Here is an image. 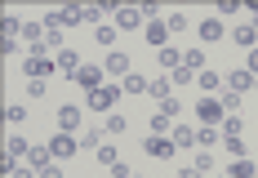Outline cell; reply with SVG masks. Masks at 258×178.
I'll list each match as a JSON object with an SVG mask.
<instances>
[{
    "label": "cell",
    "instance_id": "1",
    "mask_svg": "<svg viewBox=\"0 0 258 178\" xmlns=\"http://www.w3.org/2000/svg\"><path fill=\"white\" fill-rule=\"evenodd\" d=\"M196 121H201V125H223V121H227V111H223V102L209 94V98L196 102Z\"/></svg>",
    "mask_w": 258,
    "mask_h": 178
},
{
    "label": "cell",
    "instance_id": "2",
    "mask_svg": "<svg viewBox=\"0 0 258 178\" xmlns=\"http://www.w3.org/2000/svg\"><path fill=\"white\" fill-rule=\"evenodd\" d=\"M143 152H147V156H156V160H169V156L178 152V147H174V138H169V134H147Z\"/></svg>",
    "mask_w": 258,
    "mask_h": 178
},
{
    "label": "cell",
    "instance_id": "3",
    "mask_svg": "<svg viewBox=\"0 0 258 178\" xmlns=\"http://www.w3.org/2000/svg\"><path fill=\"white\" fill-rule=\"evenodd\" d=\"M49 152H53V160H67V156H76V152H80V138H76V134H62V129H58V134L49 138Z\"/></svg>",
    "mask_w": 258,
    "mask_h": 178
},
{
    "label": "cell",
    "instance_id": "4",
    "mask_svg": "<svg viewBox=\"0 0 258 178\" xmlns=\"http://www.w3.org/2000/svg\"><path fill=\"white\" fill-rule=\"evenodd\" d=\"M111 14H116V27H120V31H134V27L147 23V14H143L138 5H120V9H111Z\"/></svg>",
    "mask_w": 258,
    "mask_h": 178
},
{
    "label": "cell",
    "instance_id": "5",
    "mask_svg": "<svg viewBox=\"0 0 258 178\" xmlns=\"http://www.w3.org/2000/svg\"><path fill=\"white\" fill-rule=\"evenodd\" d=\"M120 94H125V89H116V85H103V89H94V94H89V107H94V111H111V107L120 102Z\"/></svg>",
    "mask_w": 258,
    "mask_h": 178
},
{
    "label": "cell",
    "instance_id": "6",
    "mask_svg": "<svg viewBox=\"0 0 258 178\" xmlns=\"http://www.w3.org/2000/svg\"><path fill=\"white\" fill-rule=\"evenodd\" d=\"M85 89V94H94V89H103V67H89V63H80V72L72 76Z\"/></svg>",
    "mask_w": 258,
    "mask_h": 178
},
{
    "label": "cell",
    "instance_id": "7",
    "mask_svg": "<svg viewBox=\"0 0 258 178\" xmlns=\"http://www.w3.org/2000/svg\"><path fill=\"white\" fill-rule=\"evenodd\" d=\"M23 72H27V80H49V72H58V63L53 58H27Z\"/></svg>",
    "mask_w": 258,
    "mask_h": 178
},
{
    "label": "cell",
    "instance_id": "8",
    "mask_svg": "<svg viewBox=\"0 0 258 178\" xmlns=\"http://www.w3.org/2000/svg\"><path fill=\"white\" fill-rule=\"evenodd\" d=\"M58 129H62V134H76V129H80V107H76V102L58 107Z\"/></svg>",
    "mask_w": 258,
    "mask_h": 178
},
{
    "label": "cell",
    "instance_id": "9",
    "mask_svg": "<svg viewBox=\"0 0 258 178\" xmlns=\"http://www.w3.org/2000/svg\"><path fill=\"white\" fill-rule=\"evenodd\" d=\"M103 72H111V76L125 80L129 76V53L125 49H111V53H107V63H103Z\"/></svg>",
    "mask_w": 258,
    "mask_h": 178
},
{
    "label": "cell",
    "instance_id": "10",
    "mask_svg": "<svg viewBox=\"0 0 258 178\" xmlns=\"http://www.w3.org/2000/svg\"><path fill=\"white\" fill-rule=\"evenodd\" d=\"M147 45H156V49H165V45H169V27L160 23V18L147 23Z\"/></svg>",
    "mask_w": 258,
    "mask_h": 178
},
{
    "label": "cell",
    "instance_id": "11",
    "mask_svg": "<svg viewBox=\"0 0 258 178\" xmlns=\"http://www.w3.org/2000/svg\"><path fill=\"white\" fill-rule=\"evenodd\" d=\"M227 89H232V94H249V89H254V76H249L245 67H240V72H227Z\"/></svg>",
    "mask_w": 258,
    "mask_h": 178
},
{
    "label": "cell",
    "instance_id": "12",
    "mask_svg": "<svg viewBox=\"0 0 258 178\" xmlns=\"http://www.w3.org/2000/svg\"><path fill=\"white\" fill-rule=\"evenodd\" d=\"M214 143H223V129L218 125H196V147H214Z\"/></svg>",
    "mask_w": 258,
    "mask_h": 178
},
{
    "label": "cell",
    "instance_id": "13",
    "mask_svg": "<svg viewBox=\"0 0 258 178\" xmlns=\"http://www.w3.org/2000/svg\"><path fill=\"white\" fill-rule=\"evenodd\" d=\"M53 63H58V72H67V76H76V72H80V53H76V49L53 53Z\"/></svg>",
    "mask_w": 258,
    "mask_h": 178
},
{
    "label": "cell",
    "instance_id": "14",
    "mask_svg": "<svg viewBox=\"0 0 258 178\" xmlns=\"http://www.w3.org/2000/svg\"><path fill=\"white\" fill-rule=\"evenodd\" d=\"M232 40L240 45V49H254V45H258V27H254V23L236 27V31H232Z\"/></svg>",
    "mask_w": 258,
    "mask_h": 178
},
{
    "label": "cell",
    "instance_id": "15",
    "mask_svg": "<svg viewBox=\"0 0 258 178\" xmlns=\"http://www.w3.org/2000/svg\"><path fill=\"white\" fill-rule=\"evenodd\" d=\"M169 138H174V147H196V125H174Z\"/></svg>",
    "mask_w": 258,
    "mask_h": 178
},
{
    "label": "cell",
    "instance_id": "16",
    "mask_svg": "<svg viewBox=\"0 0 258 178\" xmlns=\"http://www.w3.org/2000/svg\"><path fill=\"white\" fill-rule=\"evenodd\" d=\"M196 31H201V40H205V45H218V40H223V23H218V18H205Z\"/></svg>",
    "mask_w": 258,
    "mask_h": 178
},
{
    "label": "cell",
    "instance_id": "17",
    "mask_svg": "<svg viewBox=\"0 0 258 178\" xmlns=\"http://www.w3.org/2000/svg\"><path fill=\"white\" fill-rule=\"evenodd\" d=\"M169 89H174V80H169V76H152V85H147V94H152L156 102H165V98H174V94H169Z\"/></svg>",
    "mask_w": 258,
    "mask_h": 178
},
{
    "label": "cell",
    "instance_id": "18",
    "mask_svg": "<svg viewBox=\"0 0 258 178\" xmlns=\"http://www.w3.org/2000/svg\"><path fill=\"white\" fill-rule=\"evenodd\" d=\"M23 18H14V14H5V23H0V40H18L23 36Z\"/></svg>",
    "mask_w": 258,
    "mask_h": 178
},
{
    "label": "cell",
    "instance_id": "19",
    "mask_svg": "<svg viewBox=\"0 0 258 178\" xmlns=\"http://www.w3.org/2000/svg\"><path fill=\"white\" fill-rule=\"evenodd\" d=\"M27 165H31L36 174H40L45 165H53V152H49V143H45V147H31V156H27Z\"/></svg>",
    "mask_w": 258,
    "mask_h": 178
},
{
    "label": "cell",
    "instance_id": "20",
    "mask_svg": "<svg viewBox=\"0 0 258 178\" xmlns=\"http://www.w3.org/2000/svg\"><path fill=\"white\" fill-rule=\"evenodd\" d=\"M156 58H160V67H165V72H178V67H182V53L174 49V45H165V49H156Z\"/></svg>",
    "mask_w": 258,
    "mask_h": 178
},
{
    "label": "cell",
    "instance_id": "21",
    "mask_svg": "<svg viewBox=\"0 0 258 178\" xmlns=\"http://www.w3.org/2000/svg\"><path fill=\"white\" fill-rule=\"evenodd\" d=\"M147 85H152V80L138 76V72H129V76L120 80V89H125V94H147Z\"/></svg>",
    "mask_w": 258,
    "mask_h": 178
},
{
    "label": "cell",
    "instance_id": "22",
    "mask_svg": "<svg viewBox=\"0 0 258 178\" xmlns=\"http://www.w3.org/2000/svg\"><path fill=\"white\" fill-rule=\"evenodd\" d=\"M5 152L23 160V156H31V138H23V134H9V147H5Z\"/></svg>",
    "mask_w": 258,
    "mask_h": 178
},
{
    "label": "cell",
    "instance_id": "23",
    "mask_svg": "<svg viewBox=\"0 0 258 178\" xmlns=\"http://www.w3.org/2000/svg\"><path fill=\"white\" fill-rule=\"evenodd\" d=\"M227 174H232V178H254V174H258V165L240 156V160H232V165H227Z\"/></svg>",
    "mask_w": 258,
    "mask_h": 178
},
{
    "label": "cell",
    "instance_id": "24",
    "mask_svg": "<svg viewBox=\"0 0 258 178\" xmlns=\"http://www.w3.org/2000/svg\"><path fill=\"white\" fill-rule=\"evenodd\" d=\"M182 67H187L191 76H196V72H205V49H187V53H182Z\"/></svg>",
    "mask_w": 258,
    "mask_h": 178
},
{
    "label": "cell",
    "instance_id": "25",
    "mask_svg": "<svg viewBox=\"0 0 258 178\" xmlns=\"http://www.w3.org/2000/svg\"><path fill=\"white\" fill-rule=\"evenodd\" d=\"M196 85H201L205 94H214V89H223V76H218V72H196Z\"/></svg>",
    "mask_w": 258,
    "mask_h": 178
},
{
    "label": "cell",
    "instance_id": "26",
    "mask_svg": "<svg viewBox=\"0 0 258 178\" xmlns=\"http://www.w3.org/2000/svg\"><path fill=\"white\" fill-rule=\"evenodd\" d=\"M45 49L62 53V27H45Z\"/></svg>",
    "mask_w": 258,
    "mask_h": 178
},
{
    "label": "cell",
    "instance_id": "27",
    "mask_svg": "<svg viewBox=\"0 0 258 178\" xmlns=\"http://www.w3.org/2000/svg\"><path fill=\"white\" fill-rule=\"evenodd\" d=\"M23 40H27V45H40V40H45V27H40V23H27L23 27Z\"/></svg>",
    "mask_w": 258,
    "mask_h": 178
},
{
    "label": "cell",
    "instance_id": "28",
    "mask_svg": "<svg viewBox=\"0 0 258 178\" xmlns=\"http://www.w3.org/2000/svg\"><path fill=\"white\" fill-rule=\"evenodd\" d=\"M103 14H107L103 5H80V23H98Z\"/></svg>",
    "mask_w": 258,
    "mask_h": 178
},
{
    "label": "cell",
    "instance_id": "29",
    "mask_svg": "<svg viewBox=\"0 0 258 178\" xmlns=\"http://www.w3.org/2000/svg\"><path fill=\"white\" fill-rule=\"evenodd\" d=\"M58 18H62V27H76V23H80V5H67V9H58Z\"/></svg>",
    "mask_w": 258,
    "mask_h": 178
},
{
    "label": "cell",
    "instance_id": "30",
    "mask_svg": "<svg viewBox=\"0 0 258 178\" xmlns=\"http://www.w3.org/2000/svg\"><path fill=\"white\" fill-rule=\"evenodd\" d=\"M218 102H223V111H227V116H236V111H240V94H232V89H227Z\"/></svg>",
    "mask_w": 258,
    "mask_h": 178
},
{
    "label": "cell",
    "instance_id": "31",
    "mask_svg": "<svg viewBox=\"0 0 258 178\" xmlns=\"http://www.w3.org/2000/svg\"><path fill=\"white\" fill-rule=\"evenodd\" d=\"M169 116H160V111H152V129H147V134H169Z\"/></svg>",
    "mask_w": 258,
    "mask_h": 178
},
{
    "label": "cell",
    "instance_id": "32",
    "mask_svg": "<svg viewBox=\"0 0 258 178\" xmlns=\"http://www.w3.org/2000/svg\"><path fill=\"white\" fill-rule=\"evenodd\" d=\"M178 107H182L178 98H165V102H156V111H160V116H169V121L178 116Z\"/></svg>",
    "mask_w": 258,
    "mask_h": 178
},
{
    "label": "cell",
    "instance_id": "33",
    "mask_svg": "<svg viewBox=\"0 0 258 178\" xmlns=\"http://www.w3.org/2000/svg\"><path fill=\"white\" fill-rule=\"evenodd\" d=\"M223 152L240 160V156H245V143H240V138H223Z\"/></svg>",
    "mask_w": 258,
    "mask_h": 178
},
{
    "label": "cell",
    "instance_id": "34",
    "mask_svg": "<svg viewBox=\"0 0 258 178\" xmlns=\"http://www.w3.org/2000/svg\"><path fill=\"white\" fill-rule=\"evenodd\" d=\"M191 169H201V174H209V169H214V156H209L205 147H201V152H196V165H191Z\"/></svg>",
    "mask_w": 258,
    "mask_h": 178
},
{
    "label": "cell",
    "instance_id": "35",
    "mask_svg": "<svg viewBox=\"0 0 258 178\" xmlns=\"http://www.w3.org/2000/svg\"><path fill=\"white\" fill-rule=\"evenodd\" d=\"M165 27H169V36H178V31H187V18H182V14H169Z\"/></svg>",
    "mask_w": 258,
    "mask_h": 178
},
{
    "label": "cell",
    "instance_id": "36",
    "mask_svg": "<svg viewBox=\"0 0 258 178\" xmlns=\"http://www.w3.org/2000/svg\"><path fill=\"white\" fill-rule=\"evenodd\" d=\"M223 138H240V116H227L223 121Z\"/></svg>",
    "mask_w": 258,
    "mask_h": 178
},
{
    "label": "cell",
    "instance_id": "37",
    "mask_svg": "<svg viewBox=\"0 0 258 178\" xmlns=\"http://www.w3.org/2000/svg\"><path fill=\"white\" fill-rule=\"evenodd\" d=\"M94 40H98V45H107V49H111V45H116V27H98V36H94Z\"/></svg>",
    "mask_w": 258,
    "mask_h": 178
},
{
    "label": "cell",
    "instance_id": "38",
    "mask_svg": "<svg viewBox=\"0 0 258 178\" xmlns=\"http://www.w3.org/2000/svg\"><path fill=\"white\" fill-rule=\"evenodd\" d=\"M107 134H116V138H120V134H125V116H107Z\"/></svg>",
    "mask_w": 258,
    "mask_h": 178
},
{
    "label": "cell",
    "instance_id": "39",
    "mask_svg": "<svg viewBox=\"0 0 258 178\" xmlns=\"http://www.w3.org/2000/svg\"><path fill=\"white\" fill-rule=\"evenodd\" d=\"M80 147H103V143H98V129H85V134H80Z\"/></svg>",
    "mask_w": 258,
    "mask_h": 178
},
{
    "label": "cell",
    "instance_id": "40",
    "mask_svg": "<svg viewBox=\"0 0 258 178\" xmlns=\"http://www.w3.org/2000/svg\"><path fill=\"white\" fill-rule=\"evenodd\" d=\"M27 116V107H14V102H9V107H5V121H14V125H18V121H23Z\"/></svg>",
    "mask_w": 258,
    "mask_h": 178
},
{
    "label": "cell",
    "instance_id": "41",
    "mask_svg": "<svg viewBox=\"0 0 258 178\" xmlns=\"http://www.w3.org/2000/svg\"><path fill=\"white\" fill-rule=\"evenodd\" d=\"M98 160H103V165H116V147H107V143H103V147H98Z\"/></svg>",
    "mask_w": 258,
    "mask_h": 178
},
{
    "label": "cell",
    "instance_id": "42",
    "mask_svg": "<svg viewBox=\"0 0 258 178\" xmlns=\"http://www.w3.org/2000/svg\"><path fill=\"white\" fill-rule=\"evenodd\" d=\"M27 94L31 98H45V80H27Z\"/></svg>",
    "mask_w": 258,
    "mask_h": 178
},
{
    "label": "cell",
    "instance_id": "43",
    "mask_svg": "<svg viewBox=\"0 0 258 178\" xmlns=\"http://www.w3.org/2000/svg\"><path fill=\"white\" fill-rule=\"evenodd\" d=\"M129 174H134V169H129L125 160H116V165H111V178H129Z\"/></svg>",
    "mask_w": 258,
    "mask_h": 178
},
{
    "label": "cell",
    "instance_id": "44",
    "mask_svg": "<svg viewBox=\"0 0 258 178\" xmlns=\"http://www.w3.org/2000/svg\"><path fill=\"white\" fill-rule=\"evenodd\" d=\"M245 72H249V76H258V45L249 49V63H245Z\"/></svg>",
    "mask_w": 258,
    "mask_h": 178
},
{
    "label": "cell",
    "instance_id": "45",
    "mask_svg": "<svg viewBox=\"0 0 258 178\" xmlns=\"http://www.w3.org/2000/svg\"><path fill=\"white\" fill-rule=\"evenodd\" d=\"M169 80H174V85H187V80H196V76H191L187 67H178V72H174V76H169Z\"/></svg>",
    "mask_w": 258,
    "mask_h": 178
},
{
    "label": "cell",
    "instance_id": "46",
    "mask_svg": "<svg viewBox=\"0 0 258 178\" xmlns=\"http://www.w3.org/2000/svg\"><path fill=\"white\" fill-rule=\"evenodd\" d=\"M40 178H62V169H58V160H53V165H45V169H40Z\"/></svg>",
    "mask_w": 258,
    "mask_h": 178
},
{
    "label": "cell",
    "instance_id": "47",
    "mask_svg": "<svg viewBox=\"0 0 258 178\" xmlns=\"http://www.w3.org/2000/svg\"><path fill=\"white\" fill-rule=\"evenodd\" d=\"M14 178H40V174H36L31 165H18V169H14Z\"/></svg>",
    "mask_w": 258,
    "mask_h": 178
},
{
    "label": "cell",
    "instance_id": "48",
    "mask_svg": "<svg viewBox=\"0 0 258 178\" xmlns=\"http://www.w3.org/2000/svg\"><path fill=\"white\" fill-rule=\"evenodd\" d=\"M178 178H205V174H201V169H182Z\"/></svg>",
    "mask_w": 258,
    "mask_h": 178
},
{
    "label": "cell",
    "instance_id": "49",
    "mask_svg": "<svg viewBox=\"0 0 258 178\" xmlns=\"http://www.w3.org/2000/svg\"><path fill=\"white\" fill-rule=\"evenodd\" d=\"M254 89H258V76H254Z\"/></svg>",
    "mask_w": 258,
    "mask_h": 178
},
{
    "label": "cell",
    "instance_id": "50",
    "mask_svg": "<svg viewBox=\"0 0 258 178\" xmlns=\"http://www.w3.org/2000/svg\"><path fill=\"white\" fill-rule=\"evenodd\" d=\"M254 178H258V174H254Z\"/></svg>",
    "mask_w": 258,
    "mask_h": 178
}]
</instances>
